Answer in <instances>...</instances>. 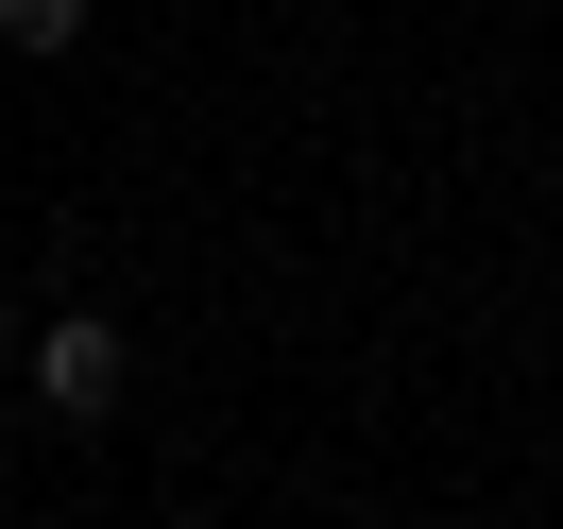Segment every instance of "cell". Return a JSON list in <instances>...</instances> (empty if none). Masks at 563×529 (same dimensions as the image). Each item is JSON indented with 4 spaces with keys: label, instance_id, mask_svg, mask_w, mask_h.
<instances>
[{
    "label": "cell",
    "instance_id": "3",
    "mask_svg": "<svg viewBox=\"0 0 563 529\" xmlns=\"http://www.w3.org/2000/svg\"><path fill=\"white\" fill-rule=\"evenodd\" d=\"M0 359H18V308H0Z\"/></svg>",
    "mask_w": 563,
    "mask_h": 529
},
{
    "label": "cell",
    "instance_id": "2",
    "mask_svg": "<svg viewBox=\"0 0 563 529\" xmlns=\"http://www.w3.org/2000/svg\"><path fill=\"white\" fill-rule=\"evenodd\" d=\"M0 35L18 52H86V0H0Z\"/></svg>",
    "mask_w": 563,
    "mask_h": 529
},
{
    "label": "cell",
    "instance_id": "1",
    "mask_svg": "<svg viewBox=\"0 0 563 529\" xmlns=\"http://www.w3.org/2000/svg\"><path fill=\"white\" fill-rule=\"evenodd\" d=\"M120 376H137V359H120V324H103V308H69V324L35 342V393H52L69 427H103V410H120Z\"/></svg>",
    "mask_w": 563,
    "mask_h": 529
}]
</instances>
